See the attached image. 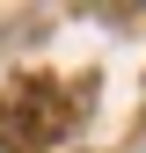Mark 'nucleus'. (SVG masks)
Here are the masks:
<instances>
[]
</instances>
